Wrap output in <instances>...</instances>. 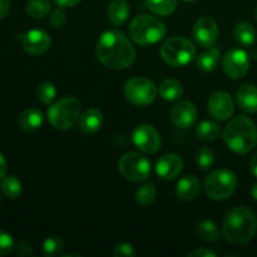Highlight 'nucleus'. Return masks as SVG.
<instances>
[{"label": "nucleus", "instance_id": "obj_24", "mask_svg": "<svg viewBox=\"0 0 257 257\" xmlns=\"http://www.w3.org/2000/svg\"><path fill=\"white\" fill-rule=\"evenodd\" d=\"M158 92H160V95L165 100H168V102H175V100H178L183 94V87L181 84V82H178L177 79H165L160 84V88H158Z\"/></svg>", "mask_w": 257, "mask_h": 257}, {"label": "nucleus", "instance_id": "obj_43", "mask_svg": "<svg viewBox=\"0 0 257 257\" xmlns=\"http://www.w3.org/2000/svg\"><path fill=\"white\" fill-rule=\"evenodd\" d=\"M250 193H251V196H252L253 200L257 201V182L253 183V186H252V187H251Z\"/></svg>", "mask_w": 257, "mask_h": 257}, {"label": "nucleus", "instance_id": "obj_32", "mask_svg": "<svg viewBox=\"0 0 257 257\" xmlns=\"http://www.w3.org/2000/svg\"><path fill=\"white\" fill-rule=\"evenodd\" d=\"M57 95V88L53 83L43 82L37 88V97L43 104H50Z\"/></svg>", "mask_w": 257, "mask_h": 257}, {"label": "nucleus", "instance_id": "obj_7", "mask_svg": "<svg viewBox=\"0 0 257 257\" xmlns=\"http://www.w3.org/2000/svg\"><path fill=\"white\" fill-rule=\"evenodd\" d=\"M237 176L230 170L221 168L211 172L205 178V192L215 201L227 200L237 188Z\"/></svg>", "mask_w": 257, "mask_h": 257}, {"label": "nucleus", "instance_id": "obj_33", "mask_svg": "<svg viewBox=\"0 0 257 257\" xmlns=\"http://www.w3.org/2000/svg\"><path fill=\"white\" fill-rule=\"evenodd\" d=\"M196 163L202 171L210 170L215 163V152L208 147H202L196 152Z\"/></svg>", "mask_w": 257, "mask_h": 257}, {"label": "nucleus", "instance_id": "obj_14", "mask_svg": "<svg viewBox=\"0 0 257 257\" xmlns=\"http://www.w3.org/2000/svg\"><path fill=\"white\" fill-rule=\"evenodd\" d=\"M208 112L215 119L227 120L235 112V102L227 92H216L208 99Z\"/></svg>", "mask_w": 257, "mask_h": 257}, {"label": "nucleus", "instance_id": "obj_11", "mask_svg": "<svg viewBox=\"0 0 257 257\" xmlns=\"http://www.w3.org/2000/svg\"><path fill=\"white\" fill-rule=\"evenodd\" d=\"M132 141L136 147L143 153L153 155L161 148V135L153 125L141 124L133 131Z\"/></svg>", "mask_w": 257, "mask_h": 257}, {"label": "nucleus", "instance_id": "obj_20", "mask_svg": "<svg viewBox=\"0 0 257 257\" xmlns=\"http://www.w3.org/2000/svg\"><path fill=\"white\" fill-rule=\"evenodd\" d=\"M19 127L25 132H35L42 127L44 114L38 108H28L19 115Z\"/></svg>", "mask_w": 257, "mask_h": 257}, {"label": "nucleus", "instance_id": "obj_23", "mask_svg": "<svg viewBox=\"0 0 257 257\" xmlns=\"http://www.w3.org/2000/svg\"><path fill=\"white\" fill-rule=\"evenodd\" d=\"M233 37H235L236 42L242 47H251L255 44L257 33L250 23L240 22L236 24L235 29H233Z\"/></svg>", "mask_w": 257, "mask_h": 257}, {"label": "nucleus", "instance_id": "obj_30", "mask_svg": "<svg viewBox=\"0 0 257 257\" xmlns=\"http://www.w3.org/2000/svg\"><path fill=\"white\" fill-rule=\"evenodd\" d=\"M156 196H157V188H156L155 183L148 182L138 188L136 192V200L140 205L150 206L156 200Z\"/></svg>", "mask_w": 257, "mask_h": 257}, {"label": "nucleus", "instance_id": "obj_9", "mask_svg": "<svg viewBox=\"0 0 257 257\" xmlns=\"http://www.w3.org/2000/svg\"><path fill=\"white\" fill-rule=\"evenodd\" d=\"M158 88L148 78L136 77L128 80L124 85V95L131 103L138 107H146L155 102Z\"/></svg>", "mask_w": 257, "mask_h": 257}, {"label": "nucleus", "instance_id": "obj_38", "mask_svg": "<svg viewBox=\"0 0 257 257\" xmlns=\"http://www.w3.org/2000/svg\"><path fill=\"white\" fill-rule=\"evenodd\" d=\"M188 257H216V253L208 248H196L188 253Z\"/></svg>", "mask_w": 257, "mask_h": 257}, {"label": "nucleus", "instance_id": "obj_44", "mask_svg": "<svg viewBox=\"0 0 257 257\" xmlns=\"http://www.w3.org/2000/svg\"><path fill=\"white\" fill-rule=\"evenodd\" d=\"M69 256H75V257H79V255H77V253H65V255H63V257H69Z\"/></svg>", "mask_w": 257, "mask_h": 257}, {"label": "nucleus", "instance_id": "obj_22", "mask_svg": "<svg viewBox=\"0 0 257 257\" xmlns=\"http://www.w3.org/2000/svg\"><path fill=\"white\" fill-rule=\"evenodd\" d=\"M220 57L221 49L212 45L196 57V65H197L198 69L203 70V72H213L220 63Z\"/></svg>", "mask_w": 257, "mask_h": 257}, {"label": "nucleus", "instance_id": "obj_6", "mask_svg": "<svg viewBox=\"0 0 257 257\" xmlns=\"http://www.w3.org/2000/svg\"><path fill=\"white\" fill-rule=\"evenodd\" d=\"M161 57L168 65L175 68L190 64L196 57V47L191 40L183 37L168 38L161 45Z\"/></svg>", "mask_w": 257, "mask_h": 257}, {"label": "nucleus", "instance_id": "obj_35", "mask_svg": "<svg viewBox=\"0 0 257 257\" xmlns=\"http://www.w3.org/2000/svg\"><path fill=\"white\" fill-rule=\"evenodd\" d=\"M65 22H67V13L64 12V8L59 7L53 10L49 18V23L53 28H55V29L62 28L65 24Z\"/></svg>", "mask_w": 257, "mask_h": 257}, {"label": "nucleus", "instance_id": "obj_41", "mask_svg": "<svg viewBox=\"0 0 257 257\" xmlns=\"http://www.w3.org/2000/svg\"><path fill=\"white\" fill-rule=\"evenodd\" d=\"M5 173H7V160L4 155L0 152V181L5 177Z\"/></svg>", "mask_w": 257, "mask_h": 257}, {"label": "nucleus", "instance_id": "obj_2", "mask_svg": "<svg viewBox=\"0 0 257 257\" xmlns=\"http://www.w3.org/2000/svg\"><path fill=\"white\" fill-rule=\"evenodd\" d=\"M257 217L252 210L243 206L228 211L222 221V235L231 245H246L255 237Z\"/></svg>", "mask_w": 257, "mask_h": 257}, {"label": "nucleus", "instance_id": "obj_46", "mask_svg": "<svg viewBox=\"0 0 257 257\" xmlns=\"http://www.w3.org/2000/svg\"><path fill=\"white\" fill-rule=\"evenodd\" d=\"M256 17H257V9H256Z\"/></svg>", "mask_w": 257, "mask_h": 257}, {"label": "nucleus", "instance_id": "obj_4", "mask_svg": "<svg viewBox=\"0 0 257 257\" xmlns=\"http://www.w3.org/2000/svg\"><path fill=\"white\" fill-rule=\"evenodd\" d=\"M167 28L158 18L148 14H141L132 20L130 25V37L136 44H156L166 37Z\"/></svg>", "mask_w": 257, "mask_h": 257}, {"label": "nucleus", "instance_id": "obj_36", "mask_svg": "<svg viewBox=\"0 0 257 257\" xmlns=\"http://www.w3.org/2000/svg\"><path fill=\"white\" fill-rule=\"evenodd\" d=\"M136 255V251L133 246L128 242L118 243L113 250V256L115 257H133Z\"/></svg>", "mask_w": 257, "mask_h": 257}, {"label": "nucleus", "instance_id": "obj_31", "mask_svg": "<svg viewBox=\"0 0 257 257\" xmlns=\"http://www.w3.org/2000/svg\"><path fill=\"white\" fill-rule=\"evenodd\" d=\"M64 248V241L60 236H49L43 243V255L47 257H55Z\"/></svg>", "mask_w": 257, "mask_h": 257}, {"label": "nucleus", "instance_id": "obj_25", "mask_svg": "<svg viewBox=\"0 0 257 257\" xmlns=\"http://www.w3.org/2000/svg\"><path fill=\"white\" fill-rule=\"evenodd\" d=\"M196 232H197L198 238L205 242L212 243L220 240V231H218L216 223L211 220H201L197 223Z\"/></svg>", "mask_w": 257, "mask_h": 257}, {"label": "nucleus", "instance_id": "obj_45", "mask_svg": "<svg viewBox=\"0 0 257 257\" xmlns=\"http://www.w3.org/2000/svg\"><path fill=\"white\" fill-rule=\"evenodd\" d=\"M183 2H186V3H193V2H197V0H183Z\"/></svg>", "mask_w": 257, "mask_h": 257}, {"label": "nucleus", "instance_id": "obj_5", "mask_svg": "<svg viewBox=\"0 0 257 257\" xmlns=\"http://www.w3.org/2000/svg\"><path fill=\"white\" fill-rule=\"evenodd\" d=\"M80 109L82 103L77 97H64L50 105L47 117L55 130L65 131L72 128L78 122Z\"/></svg>", "mask_w": 257, "mask_h": 257}, {"label": "nucleus", "instance_id": "obj_19", "mask_svg": "<svg viewBox=\"0 0 257 257\" xmlns=\"http://www.w3.org/2000/svg\"><path fill=\"white\" fill-rule=\"evenodd\" d=\"M201 190V182L196 176H186L181 178L176 187V196L181 201H192L198 196Z\"/></svg>", "mask_w": 257, "mask_h": 257}, {"label": "nucleus", "instance_id": "obj_42", "mask_svg": "<svg viewBox=\"0 0 257 257\" xmlns=\"http://www.w3.org/2000/svg\"><path fill=\"white\" fill-rule=\"evenodd\" d=\"M250 170L252 172V175L257 177V152L251 157L250 161Z\"/></svg>", "mask_w": 257, "mask_h": 257}, {"label": "nucleus", "instance_id": "obj_37", "mask_svg": "<svg viewBox=\"0 0 257 257\" xmlns=\"http://www.w3.org/2000/svg\"><path fill=\"white\" fill-rule=\"evenodd\" d=\"M14 251L17 255L19 256H29L33 253V246L32 243H29L28 241H19V242L15 243Z\"/></svg>", "mask_w": 257, "mask_h": 257}, {"label": "nucleus", "instance_id": "obj_1", "mask_svg": "<svg viewBox=\"0 0 257 257\" xmlns=\"http://www.w3.org/2000/svg\"><path fill=\"white\" fill-rule=\"evenodd\" d=\"M95 55L104 67L120 70L127 69L135 63L136 49L122 32L108 30L98 39Z\"/></svg>", "mask_w": 257, "mask_h": 257}, {"label": "nucleus", "instance_id": "obj_18", "mask_svg": "<svg viewBox=\"0 0 257 257\" xmlns=\"http://www.w3.org/2000/svg\"><path fill=\"white\" fill-rule=\"evenodd\" d=\"M102 123L103 114L97 108H88V109H85L80 114L79 119H78L79 130L84 135H93L97 131H99V128L102 127Z\"/></svg>", "mask_w": 257, "mask_h": 257}, {"label": "nucleus", "instance_id": "obj_12", "mask_svg": "<svg viewBox=\"0 0 257 257\" xmlns=\"http://www.w3.org/2000/svg\"><path fill=\"white\" fill-rule=\"evenodd\" d=\"M18 40L22 44L23 49L30 55H42L47 52L52 44L50 35L40 29H33L24 34L18 35Z\"/></svg>", "mask_w": 257, "mask_h": 257}, {"label": "nucleus", "instance_id": "obj_28", "mask_svg": "<svg viewBox=\"0 0 257 257\" xmlns=\"http://www.w3.org/2000/svg\"><path fill=\"white\" fill-rule=\"evenodd\" d=\"M0 188H2V192L4 193L5 197L10 198V200H17L23 192L22 182L15 176H5L2 180Z\"/></svg>", "mask_w": 257, "mask_h": 257}, {"label": "nucleus", "instance_id": "obj_34", "mask_svg": "<svg viewBox=\"0 0 257 257\" xmlns=\"http://www.w3.org/2000/svg\"><path fill=\"white\" fill-rule=\"evenodd\" d=\"M14 238L7 231L0 230V256L9 255L12 251H14Z\"/></svg>", "mask_w": 257, "mask_h": 257}, {"label": "nucleus", "instance_id": "obj_15", "mask_svg": "<svg viewBox=\"0 0 257 257\" xmlns=\"http://www.w3.org/2000/svg\"><path fill=\"white\" fill-rule=\"evenodd\" d=\"M197 117V108L190 100H180L171 108V120L173 124L183 130L192 127Z\"/></svg>", "mask_w": 257, "mask_h": 257}, {"label": "nucleus", "instance_id": "obj_8", "mask_svg": "<svg viewBox=\"0 0 257 257\" xmlns=\"http://www.w3.org/2000/svg\"><path fill=\"white\" fill-rule=\"evenodd\" d=\"M118 170L122 177L132 182H142L151 175V162L140 152H127L120 157Z\"/></svg>", "mask_w": 257, "mask_h": 257}, {"label": "nucleus", "instance_id": "obj_13", "mask_svg": "<svg viewBox=\"0 0 257 257\" xmlns=\"http://www.w3.org/2000/svg\"><path fill=\"white\" fill-rule=\"evenodd\" d=\"M195 42L202 48H210L215 45L218 37V27L215 19L211 17H202L195 23L192 30Z\"/></svg>", "mask_w": 257, "mask_h": 257}, {"label": "nucleus", "instance_id": "obj_10", "mask_svg": "<svg viewBox=\"0 0 257 257\" xmlns=\"http://www.w3.org/2000/svg\"><path fill=\"white\" fill-rule=\"evenodd\" d=\"M222 67L227 77L232 79H240L247 74L250 69V57L243 49L235 48L228 50L225 54Z\"/></svg>", "mask_w": 257, "mask_h": 257}, {"label": "nucleus", "instance_id": "obj_27", "mask_svg": "<svg viewBox=\"0 0 257 257\" xmlns=\"http://www.w3.org/2000/svg\"><path fill=\"white\" fill-rule=\"evenodd\" d=\"M146 7L153 14L167 17L177 9V0H146Z\"/></svg>", "mask_w": 257, "mask_h": 257}, {"label": "nucleus", "instance_id": "obj_17", "mask_svg": "<svg viewBox=\"0 0 257 257\" xmlns=\"http://www.w3.org/2000/svg\"><path fill=\"white\" fill-rule=\"evenodd\" d=\"M236 102L246 113L257 112V87L253 84H243L236 92Z\"/></svg>", "mask_w": 257, "mask_h": 257}, {"label": "nucleus", "instance_id": "obj_3", "mask_svg": "<svg viewBox=\"0 0 257 257\" xmlns=\"http://www.w3.org/2000/svg\"><path fill=\"white\" fill-rule=\"evenodd\" d=\"M223 140L232 152L246 155L251 152L257 145L256 124L250 118L238 115L226 125L223 131Z\"/></svg>", "mask_w": 257, "mask_h": 257}, {"label": "nucleus", "instance_id": "obj_40", "mask_svg": "<svg viewBox=\"0 0 257 257\" xmlns=\"http://www.w3.org/2000/svg\"><path fill=\"white\" fill-rule=\"evenodd\" d=\"M53 2L60 8H73L77 4H79L82 0H53Z\"/></svg>", "mask_w": 257, "mask_h": 257}, {"label": "nucleus", "instance_id": "obj_39", "mask_svg": "<svg viewBox=\"0 0 257 257\" xmlns=\"http://www.w3.org/2000/svg\"><path fill=\"white\" fill-rule=\"evenodd\" d=\"M12 8V0H0V20L8 17Z\"/></svg>", "mask_w": 257, "mask_h": 257}, {"label": "nucleus", "instance_id": "obj_21", "mask_svg": "<svg viewBox=\"0 0 257 257\" xmlns=\"http://www.w3.org/2000/svg\"><path fill=\"white\" fill-rule=\"evenodd\" d=\"M107 15L109 22L114 27H120L127 22L130 17V7L125 0H112L108 4Z\"/></svg>", "mask_w": 257, "mask_h": 257}, {"label": "nucleus", "instance_id": "obj_16", "mask_svg": "<svg viewBox=\"0 0 257 257\" xmlns=\"http://www.w3.org/2000/svg\"><path fill=\"white\" fill-rule=\"evenodd\" d=\"M183 170V160L176 153L161 156L156 163V172L162 180L171 181L180 176Z\"/></svg>", "mask_w": 257, "mask_h": 257}, {"label": "nucleus", "instance_id": "obj_29", "mask_svg": "<svg viewBox=\"0 0 257 257\" xmlns=\"http://www.w3.org/2000/svg\"><path fill=\"white\" fill-rule=\"evenodd\" d=\"M52 10L50 0H29L27 3V13L34 19H42L47 17Z\"/></svg>", "mask_w": 257, "mask_h": 257}, {"label": "nucleus", "instance_id": "obj_26", "mask_svg": "<svg viewBox=\"0 0 257 257\" xmlns=\"http://www.w3.org/2000/svg\"><path fill=\"white\" fill-rule=\"evenodd\" d=\"M196 135H197L198 140L203 141V142H211L220 137L221 127L212 120H202L196 127Z\"/></svg>", "mask_w": 257, "mask_h": 257}]
</instances>
